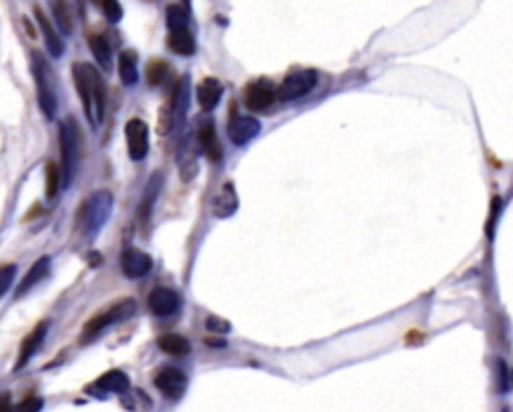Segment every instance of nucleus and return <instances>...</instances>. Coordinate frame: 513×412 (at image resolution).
Listing matches in <instances>:
<instances>
[{
  "instance_id": "20e7f679",
  "label": "nucleus",
  "mask_w": 513,
  "mask_h": 412,
  "mask_svg": "<svg viewBox=\"0 0 513 412\" xmlns=\"http://www.w3.org/2000/svg\"><path fill=\"white\" fill-rule=\"evenodd\" d=\"M136 312V302L133 298H127V300H121V302H117L113 309H108L106 312L103 314H99V316H94L92 321L85 324V330H82V334H80V342L82 344H87V342H92V340L96 339L105 328H108L110 324H119L122 321H129L133 314Z\"/></svg>"
},
{
  "instance_id": "7c9ffc66",
  "label": "nucleus",
  "mask_w": 513,
  "mask_h": 412,
  "mask_svg": "<svg viewBox=\"0 0 513 412\" xmlns=\"http://www.w3.org/2000/svg\"><path fill=\"white\" fill-rule=\"evenodd\" d=\"M101 6H103V13H105L106 20L110 22V24H117V22H121L122 20V8L119 2H115V0H106V2H101Z\"/></svg>"
},
{
  "instance_id": "0eeeda50",
  "label": "nucleus",
  "mask_w": 513,
  "mask_h": 412,
  "mask_svg": "<svg viewBox=\"0 0 513 412\" xmlns=\"http://www.w3.org/2000/svg\"><path fill=\"white\" fill-rule=\"evenodd\" d=\"M317 84V73L311 68H303V71H295V73L287 74V78L281 82V87L277 89V96L283 103H291L297 101L305 94H309Z\"/></svg>"
},
{
  "instance_id": "5701e85b",
  "label": "nucleus",
  "mask_w": 513,
  "mask_h": 412,
  "mask_svg": "<svg viewBox=\"0 0 513 412\" xmlns=\"http://www.w3.org/2000/svg\"><path fill=\"white\" fill-rule=\"evenodd\" d=\"M157 344L163 353L171 354V356H187L191 353V342L177 332H166L157 340Z\"/></svg>"
},
{
  "instance_id": "c9c22d12",
  "label": "nucleus",
  "mask_w": 513,
  "mask_h": 412,
  "mask_svg": "<svg viewBox=\"0 0 513 412\" xmlns=\"http://www.w3.org/2000/svg\"><path fill=\"white\" fill-rule=\"evenodd\" d=\"M207 344H209V346H215V348H217V346H219V348H223V346H225L226 342H225V340L209 339V340H207Z\"/></svg>"
},
{
  "instance_id": "6e6552de",
  "label": "nucleus",
  "mask_w": 513,
  "mask_h": 412,
  "mask_svg": "<svg viewBox=\"0 0 513 412\" xmlns=\"http://www.w3.org/2000/svg\"><path fill=\"white\" fill-rule=\"evenodd\" d=\"M124 136H127V147L129 156L133 161H143L149 152V126L140 118H131L124 124Z\"/></svg>"
},
{
  "instance_id": "412c9836",
  "label": "nucleus",
  "mask_w": 513,
  "mask_h": 412,
  "mask_svg": "<svg viewBox=\"0 0 513 412\" xmlns=\"http://www.w3.org/2000/svg\"><path fill=\"white\" fill-rule=\"evenodd\" d=\"M166 45H168V48H171L175 54H181V57H191V54H195L196 50L195 36H193V32L189 29L171 32Z\"/></svg>"
},
{
  "instance_id": "7ed1b4c3",
  "label": "nucleus",
  "mask_w": 513,
  "mask_h": 412,
  "mask_svg": "<svg viewBox=\"0 0 513 412\" xmlns=\"http://www.w3.org/2000/svg\"><path fill=\"white\" fill-rule=\"evenodd\" d=\"M189 84H191V78L185 74L179 80L175 92H173V98H171L166 110L163 112V117L159 120V133H175L185 124V117H187V110H189V98H191V87Z\"/></svg>"
},
{
  "instance_id": "dca6fc26",
  "label": "nucleus",
  "mask_w": 513,
  "mask_h": 412,
  "mask_svg": "<svg viewBox=\"0 0 513 412\" xmlns=\"http://www.w3.org/2000/svg\"><path fill=\"white\" fill-rule=\"evenodd\" d=\"M239 208V198H237V191L231 182H225L221 186V191L212 196L211 212L217 219H229L233 212H237Z\"/></svg>"
},
{
  "instance_id": "1a4fd4ad",
  "label": "nucleus",
  "mask_w": 513,
  "mask_h": 412,
  "mask_svg": "<svg viewBox=\"0 0 513 412\" xmlns=\"http://www.w3.org/2000/svg\"><path fill=\"white\" fill-rule=\"evenodd\" d=\"M245 104L247 108L255 110V112H261L265 108H269L275 98H277V89L273 84L271 80L267 78H259V80H253L251 84H247L245 89Z\"/></svg>"
},
{
  "instance_id": "473e14b6",
  "label": "nucleus",
  "mask_w": 513,
  "mask_h": 412,
  "mask_svg": "<svg viewBox=\"0 0 513 412\" xmlns=\"http://www.w3.org/2000/svg\"><path fill=\"white\" fill-rule=\"evenodd\" d=\"M16 277V266L6 265L0 268V296L6 295V290L13 286V280Z\"/></svg>"
},
{
  "instance_id": "bb28decb",
  "label": "nucleus",
  "mask_w": 513,
  "mask_h": 412,
  "mask_svg": "<svg viewBox=\"0 0 513 412\" xmlns=\"http://www.w3.org/2000/svg\"><path fill=\"white\" fill-rule=\"evenodd\" d=\"M119 76L124 87H133L138 82V68H136V57L133 50H124L119 57Z\"/></svg>"
},
{
  "instance_id": "cd10ccee",
  "label": "nucleus",
  "mask_w": 513,
  "mask_h": 412,
  "mask_svg": "<svg viewBox=\"0 0 513 412\" xmlns=\"http://www.w3.org/2000/svg\"><path fill=\"white\" fill-rule=\"evenodd\" d=\"M147 80H149V84L152 87H159V84H163L166 80V76H168V64H166L165 60H151L149 64H147Z\"/></svg>"
},
{
  "instance_id": "f8f14e48",
  "label": "nucleus",
  "mask_w": 513,
  "mask_h": 412,
  "mask_svg": "<svg viewBox=\"0 0 513 412\" xmlns=\"http://www.w3.org/2000/svg\"><path fill=\"white\" fill-rule=\"evenodd\" d=\"M121 268L127 279H140L151 272L152 258L147 252L138 251V249H127L122 252Z\"/></svg>"
},
{
  "instance_id": "f3484780",
  "label": "nucleus",
  "mask_w": 513,
  "mask_h": 412,
  "mask_svg": "<svg viewBox=\"0 0 513 412\" xmlns=\"http://www.w3.org/2000/svg\"><path fill=\"white\" fill-rule=\"evenodd\" d=\"M181 307V296L171 288H154L149 296V309L157 316H168Z\"/></svg>"
},
{
  "instance_id": "ddd939ff",
  "label": "nucleus",
  "mask_w": 513,
  "mask_h": 412,
  "mask_svg": "<svg viewBox=\"0 0 513 412\" xmlns=\"http://www.w3.org/2000/svg\"><path fill=\"white\" fill-rule=\"evenodd\" d=\"M261 133V122L251 117H235L229 122V138L235 147H245Z\"/></svg>"
},
{
  "instance_id": "72a5a7b5",
  "label": "nucleus",
  "mask_w": 513,
  "mask_h": 412,
  "mask_svg": "<svg viewBox=\"0 0 513 412\" xmlns=\"http://www.w3.org/2000/svg\"><path fill=\"white\" fill-rule=\"evenodd\" d=\"M207 328L212 330V332H229L231 330V324L223 321V318H219V316H209L207 318Z\"/></svg>"
},
{
  "instance_id": "4be33fe9",
  "label": "nucleus",
  "mask_w": 513,
  "mask_h": 412,
  "mask_svg": "<svg viewBox=\"0 0 513 412\" xmlns=\"http://www.w3.org/2000/svg\"><path fill=\"white\" fill-rule=\"evenodd\" d=\"M96 388H101V390H105V392H113V395H124L127 390H129V376L121 372V370H108L105 372L96 384H94Z\"/></svg>"
},
{
  "instance_id": "aec40b11",
  "label": "nucleus",
  "mask_w": 513,
  "mask_h": 412,
  "mask_svg": "<svg viewBox=\"0 0 513 412\" xmlns=\"http://www.w3.org/2000/svg\"><path fill=\"white\" fill-rule=\"evenodd\" d=\"M48 268H50V258H48V256L38 258V260L32 265L31 270L27 272V277L20 280V284L16 286V296L27 295L32 286H36V284H38V282L45 279L46 274H48Z\"/></svg>"
},
{
  "instance_id": "f257e3e1",
  "label": "nucleus",
  "mask_w": 513,
  "mask_h": 412,
  "mask_svg": "<svg viewBox=\"0 0 513 412\" xmlns=\"http://www.w3.org/2000/svg\"><path fill=\"white\" fill-rule=\"evenodd\" d=\"M73 76H75V84L78 96L82 98L85 104V115L89 118L92 128L101 126L103 118H105L106 108V87L105 80L101 78V74L96 73V68L91 64H78L76 62L73 66Z\"/></svg>"
},
{
  "instance_id": "4468645a",
  "label": "nucleus",
  "mask_w": 513,
  "mask_h": 412,
  "mask_svg": "<svg viewBox=\"0 0 513 412\" xmlns=\"http://www.w3.org/2000/svg\"><path fill=\"white\" fill-rule=\"evenodd\" d=\"M196 142H198V148L209 156V161L217 162L221 161L223 156V150H221V142L217 138V131H215V124L212 120H203L198 124V131H196Z\"/></svg>"
},
{
  "instance_id": "2eb2a0df",
  "label": "nucleus",
  "mask_w": 513,
  "mask_h": 412,
  "mask_svg": "<svg viewBox=\"0 0 513 412\" xmlns=\"http://www.w3.org/2000/svg\"><path fill=\"white\" fill-rule=\"evenodd\" d=\"M46 332H48V324L43 323L38 324L27 339L22 340V344H20V353H18V358H16L15 370H22V368L31 362L32 356L38 353V348L43 346V342H45L46 339Z\"/></svg>"
},
{
  "instance_id": "423d86ee",
  "label": "nucleus",
  "mask_w": 513,
  "mask_h": 412,
  "mask_svg": "<svg viewBox=\"0 0 513 412\" xmlns=\"http://www.w3.org/2000/svg\"><path fill=\"white\" fill-rule=\"evenodd\" d=\"M113 205H115V198L105 189L92 192L91 196L87 198L85 212H82V222H85V230L89 233V236L99 235V230L105 226L108 216H110Z\"/></svg>"
},
{
  "instance_id": "6ab92c4d",
  "label": "nucleus",
  "mask_w": 513,
  "mask_h": 412,
  "mask_svg": "<svg viewBox=\"0 0 513 412\" xmlns=\"http://www.w3.org/2000/svg\"><path fill=\"white\" fill-rule=\"evenodd\" d=\"M221 96H223V84L217 78H205L196 87V101L203 110H212L221 103Z\"/></svg>"
},
{
  "instance_id": "f03ea898",
  "label": "nucleus",
  "mask_w": 513,
  "mask_h": 412,
  "mask_svg": "<svg viewBox=\"0 0 513 412\" xmlns=\"http://www.w3.org/2000/svg\"><path fill=\"white\" fill-rule=\"evenodd\" d=\"M59 134H61V180L62 186L68 189L73 184L76 177V168H78V140H80V133H78V124L75 118H66L59 126Z\"/></svg>"
},
{
  "instance_id": "c756f323",
  "label": "nucleus",
  "mask_w": 513,
  "mask_h": 412,
  "mask_svg": "<svg viewBox=\"0 0 513 412\" xmlns=\"http://www.w3.org/2000/svg\"><path fill=\"white\" fill-rule=\"evenodd\" d=\"M62 186L61 168L55 162L46 164V198H52Z\"/></svg>"
},
{
  "instance_id": "39448f33",
  "label": "nucleus",
  "mask_w": 513,
  "mask_h": 412,
  "mask_svg": "<svg viewBox=\"0 0 513 412\" xmlns=\"http://www.w3.org/2000/svg\"><path fill=\"white\" fill-rule=\"evenodd\" d=\"M32 74H34V82H36L38 106H41L46 120H52L57 115V94L52 90V82H50V68L38 52L32 54Z\"/></svg>"
},
{
  "instance_id": "a878e982",
  "label": "nucleus",
  "mask_w": 513,
  "mask_h": 412,
  "mask_svg": "<svg viewBox=\"0 0 513 412\" xmlns=\"http://www.w3.org/2000/svg\"><path fill=\"white\" fill-rule=\"evenodd\" d=\"M89 46H91L92 57L96 59L99 66L103 71H106V73H110L113 71V50H110V46L105 41V36H101V34L91 36L89 38Z\"/></svg>"
},
{
  "instance_id": "f704fd0d",
  "label": "nucleus",
  "mask_w": 513,
  "mask_h": 412,
  "mask_svg": "<svg viewBox=\"0 0 513 412\" xmlns=\"http://www.w3.org/2000/svg\"><path fill=\"white\" fill-rule=\"evenodd\" d=\"M0 412H10V395L8 392L0 395Z\"/></svg>"
},
{
  "instance_id": "9d476101",
  "label": "nucleus",
  "mask_w": 513,
  "mask_h": 412,
  "mask_svg": "<svg viewBox=\"0 0 513 412\" xmlns=\"http://www.w3.org/2000/svg\"><path fill=\"white\" fill-rule=\"evenodd\" d=\"M198 142L195 134H187L181 140V147L177 150V166L185 182L193 180L198 172Z\"/></svg>"
},
{
  "instance_id": "e433bc0d",
  "label": "nucleus",
  "mask_w": 513,
  "mask_h": 412,
  "mask_svg": "<svg viewBox=\"0 0 513 412\" xmlns=\"http://www.w3.org/2000/svg\"><path fill=\"white\" fill-rule=\"evenodd\" d=\"M101 263H103L101 254H94V252H91V266H101Z\"/></svg>"
},
{
  "instance_id": "393cba45",
  "label": "nucleus",
  "mask_w": 513,
  "mask_h": 412,
  "mask_svg": "<svg viewBox=\"0 0 513 412\" xmlns=\"http://www.w3.org/2000/svg\"><path fill=\"white\" fill-rule=\"evenodd\" d=\"M161 189H163V175L154 172L149 180V184H147V189H145V194H143V203H140V210H138L140 221H147L151 216L152 206H154V200H157Z\"/></svg>"
},
{
  "instance_id": "9b49d317",
  "label": "nucleus",
  "mask_w": 513,
  "mask_h": 412,
  "mask_svg": "<svg viewBox=\"0 0 513 412\" xmlns=\"http://www.w3.org/2000/svg\"><path fill=\"white\" fill-rule=\"evenodd\" d=\"M154 386L163 392V397L168 400H181L187 390V374L175 367H165L159 370Z\"/></svg>"
},
{
  "instance_id": "2f4dec72",
  "label": "nucleus",
  "mask_w": 513,
  "mask_h": 412,
  "mask_svg": "<svg viewBox=\"0 0 513 412\" xmlns=\"http://www.w3.org/2000/svg\"><path fill=\"white\" fill-rule=\"evenodd\" d=\"M43 398L31 397L24 398L22 402H18L15 406H10V412H41L43 411Z\"/></svg>"
},
{
  "instance_id": "b1692460",
  "label": "nucleus",
  "mask_w": 513,
  "mask_h": 412,
  "mask_svg": "<svg viewBox=\"0 0 513 412\" xmlns=\"http://www.w3.org/2000/svg\"><path fill=\"white\" fill-rule=\"evenodd\" d=\"M189 22H191V4L189 2L171 4L166 8V27L171 32L189 29Z\"/></svg>"
},
{
  "instance_id": "c85d7f7f",
  "label": "nucleus",
  "mask_w": 513,
  "mask_h": 412,
  "mask_svg": "<svg viewBox=\"0 0 513 412\" xmlns=\"http://www.w3.org/2000/svg\"><path fill=\"white\" fill-rule=\"evenodd\" d=\"M50 10H52V16H55L57 24H59V29L64 34H71L73 32V20H71L66 4L64 2H50Z\"/></svg>"
},
{
  "instance_id": "a211bd4d",
  "label": "nucleus",
  "mask_w": 513,
  "mask_h": 412,
  "mask_svg": "<svg viewBox=\"0 0 513 412\" xmlns=\"http://www.w3.org/2000/svg\"><path fill=\"white\" fill-rule=\"evenodd\" d=\"M34 16H36L38 29H41L43 36H45V45L46 48H48V52H50V57H55V59L62 57V52H64V43L61 41V34L57 32V29L52 27V22L46 18L45 13H43L41 8L34 10Z\"/></svg>"
}]
</instances>
